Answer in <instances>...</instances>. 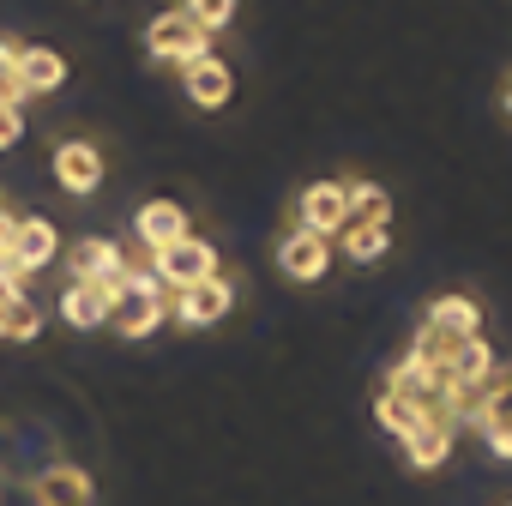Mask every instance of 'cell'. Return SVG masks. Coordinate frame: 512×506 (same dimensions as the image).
I'll use <instances>...</instances> for the list:
<instances>
[{
  "label": "cell",
  "mask_w": 512,
  "mask_h": 506,
  "mask_svg": "<svg viewBox=\"0 0 512 506\" xmlns=\"http://www.w3.org/2000/svg\"><path fill=\"white\" fill-rule=\"evenodd\" d=\"M115 290H121V284L67 278V290H61V320H67L73 332H103V326H109V308H115Z\"/></svg>",
  "instance_id": "13"
},
{
  "label": "cell",
  "mask_w": 512,
  "mask_h": 506,
  "mask_svg": "<svg viewBox=\"0 0 512 506\" xmlns=\"http://www.w3.org/2000/svg\"><path fill=\"white\" fill-rule=\"evenodd\" d=\"M374 422H380L392 440H410L428 416H422L416 404H404V398H392V392H380V386H374Z\"/></svg>",
  "instance_id": "21"
},
{
  "label": "cell",
  "mask_w": 512,
  "mask_h": 506,
  "mask_svg": "<svg viewBox=\"0 0 512 506\" xmlns=\"http://www.w3.org/2000/svg\"><path fill=\"white\" fill-rule=\"evenodd\" d=\"M175 13H181L193 31L217 37V31H229V25H235V0H175Z\"/></svg>",
  "instance_id": "22"
},
{
  "label": "cell",
  "mask_w": 512,
  "mask_h": 506,
  "mask_svg": "<svg viewBox=\"0 0 512 506\" xmlns=\"http://www.w3.org/2000/svg\"><path fill=\"white\" fill-rule=\"evenodd\" d=\"M506 121H512V79H506Z\"/></svg>",
  "instance_id": "25"
},
{
  "label": "cell",
  "mask_w": 512,
  "mask_h": 506,
  "mask_svg": "<svg viewBox=\"0 0 512 506\" xmlns=\"http://www.w3.org/2000/svg\"><path fill=\"white\" fill-rule=\"evenodd\" d=\"M422 326H428V332H446V338H482V308H476L470 296L446 290V296H428Z\"/></svg>",
  "instance_id": "16"
},
{
  "label": "cell",
  "mask_w": 512,
  "mask_h": 506,
  "mask_svg": "<svg viewBox=\"0 0 512 506\" xmlns=\"http://www.w3.org/2000/svg\"><path fill=\"white\" fill-rule=\"evenodd\" d=\"M145 55H151L157 67H175V73H181L187 61L211 55V37H205V31H193V25L169 7V13H157V19L145 25Z\"/></svg>",
  "instance_id": "5"
},
{
  "label": "cell",
  "mask_w": 512,
  "mask_h": 506,
  "mask_svg": "<svg viewBox=\"0 0 512 506\" xmlns=\"http://www.w3.org/2000/svg\"><path fill=\"white\" fill-rule=\"evenodd\" d=\"M67 278H85V284H127V253H121V241H109V235H79V241H73V260H67Z\"/></svg>",
  "instance_id": "8"
},
{
  "label": "cell",
  "mask_w": 512,
  "mask_h": 506,
  "mask_svg": "<svg viewBox=\"0 0 512 506\" xmlns=\"http://www.w3.org/2000/svg\"><path fill=\"white\" fill-rule=\"evenodd\" d=\"M278 272L290 284H320L332 272V241L326 235H308V229H284L278 235Z\"/></svg>",
  "instance_id": "6"
},
{
  "label": "cell",
  "mask_w": 512,
  "mask_h": 506,
  "mask_svg": "<svg viewBox=\"0 0 512 506\" xmlns=\"http://www.w3.org/2000/svg\"><path fill=\"white\" fill-rule=\"evenodd\" d=\"M350 223V181H308L290 205V223L284 229H308V235H338Z\"/></svg>",
  "instance_id": "4"
},
{
  "label": "cell",
  "mask_w": 512,
  "mask_h": 506,
  "mask_svg": "<svg viewBox=\"0 0 512 506\" xmlns=\"http://www.w3.org/2000/svg\"><path fill=\"white\" fill-rule=\"evenodd\" d=\"M49 169H55V181H61L67 193H97L109 163H103L97 139H61V145H55V157H49Z\"/></svg>",
  "instance_id": "10"
},
{
  "label": "cell",
  "mask_w": 512,
  "mask_h": 506,
  "mask_svg": "<svg viewBox=\"0 0 512 506\" xmlns=\"http://www.w3.org/2000/svg\"><path fill=\"white\" fill-rule=\"evenodd\" d=\"M332 247L344 253V260H356V266H374L380 253L392 247V229H368V223H344L338 235H332Z\"/></svg>",
  "instance_id": "19"
},
{
  "label": "cell",
  "mask_w": 512,
  "mask_h": 506,
  "mask_svg": "<svg viewBox=\"0 0 512 506\" xmlns=\"http://www.w3.org/2000/svg\"><path fill=\"white\" fill-rule=\"evenodd\" d=\"M229 308H235V290L223 284V272L205 278V284H193V290H181V296H169V320L175 326H193V332L199 326H217Z\"/></svg>",
  "instance_id": "11"
},
{
  "label": "cell",
  "mask_w": 512,
  "mask_h": 506,
  "mask_svg": "<svg viewBox=\"0 0 512 506\" xmlns=\"http://www.w3.org/2000/svg\"><path fill=\"white\" fill-rule=\"evenodd\" d=\"M43 332V308L31 302V290H13L7 302H0V338L7 344H31Z\"/></svg>",
  "instance_id": "18"
},
{
  "label": "cell",
  "mask_w": 512,
  "mask_h": 506,
  "mask_svg": "<svg viewBox=\"0 0 512 506\" xmlns=\"http://www.w3.org/2000/svg\"><path fill=\"white\" fill-rule=\"evenodd\" d=\"M350 223L392 229V193H386L380 181H350Z\"/></svg>",
  "instance_id": "20"
},
{
  "label": "cell",
  "mask_w": 512,
  "mask_h": 506,
  "mask_svg": "<svg viewBox=\"0 0 512 506\" xmlns=\"http://www.w3.org/2000/svg\"><path fill=\"white\" fill-rule=\"evenodd\" d=\"M181 235H193V223H187V211H181L175 199H145V205L133 211V247L157 253V247H169V241H181Z\"/></svg>",
  "instance_id": "14"
},
{
  "label": "cell",
  "mask_w": 512,
  "mask_h": 506,
  "mask_svg": "<svg viewBox=\"0 0 512 506\" xmlns=\"http://www.w3.org/2000/svg\"><path fill=\"white\" fill-rule=\"evenodd\" d=\"M169 326V290L151 278V272H127V284L115 290V308H109V332L121 338H151Z\"/></svg>",
  "instance_id": "2"
},
{
  "label": "cell",
  "mask_w": 512,
  "mask_h": 506,
  "mask_svg": "<svg viewBox=\"0 0 512 506\" xmlns=\"http://www.w3.org/2000/svg\"><path fill=\"white\" fill-rule=\"evenodd\" d=\"M458 428H476L494 458H512V362H494L470 392H458Z\"/></svg>",
  "instance_id": "1"
},
{
  "label": "cell",
  "mask_w": 512,
  "mask_h": 506,
  "mask_svg": "<svg viewBox=\"0 0 512 506\" xmlns=\"http://www.w3.org/2000/svg\"><path fill=\"white\" fill-rule=\"evenodd\" d=\"M181 91H187V103H193V109L217 115V109H229V97H235V73H229V61L199 55V61H187V67H181Z\"/></svg>",
  "instance_id": "9"
},
{
  "label": "cell",
  "mask_w": 512,
  "mask_h": 506,
  "mask_svg": "<svg viewBox=\"0 0 512 506\" xmlns=\"http://www.w3.org/2000/svg\"><path fill=\"white\" fill-rule=\"evenodd\" d=\"M404 446V464L416 470V476H428V470H440L446 458H452V446H458V428H446V422H422L410 440H398Z\"/></svg>",
  "instance_id": "17"
},
{
  "label": "cell",
  "mask_w": 512,
  "mask_h": 506,
  "mask_svg": "<svg viewBox=\"0 0 512 506\" xmlns=\"http://www.w3.org/2000/svg\"><path fill=\"white\" fill-rule=\"evenodd\" d=\"M7 253L19 260V272H25V278H37L43 266H55V253H61V229H55L43 211H19V229H13Z\"/></svg>",
  "instance_id": "7"
},
{
  "label": "cell",
  "mask_w": 512,
  "mask_h": 506,
  "mask_svg": "<svg viewBox=\"0 0 512 506\" xmlns=\"http://www.w3.org/2000/svg\"><path fill=\"white\" fill-rule=\"evenodd\" d=\"M0 103H25V85H19V43L0 37Z\"/></svg>",
  "instance_id": "23"
},
{
  "label": "cell",
  "mask_w": 512,
  "mask_h": 506,
  "mask_svg": "<svg viewBox=\"0 0 512 506\" xmlns=\"http://www.w3.org/2000/svg\"><path fill=\"white\" fill-rule=\"evenodd\" d=\"M7 296H13V290H7V284H0V302H7Z\"/></svg>",
  "instance_id": "26"
},
{
  "label": "cell",
  "mask_w": 512,
  "mask_h": 506,
  "mask_svg": "<svg viewBox=\"0 0 512 506\" xmlns=\"http://www.w3.org/2000/svg\"><path fill=\"white\" fill-rule=\"evenodd\" d=\"M67 79H73V67H67L61 49H49V43H25L19 49V85H25V97H49Z\"/></svg>",
  "instance_id": "15"
},
{
  "label": "cell",
  "mask_w": 512,
  "mask_h": 506,
  "mask_svg": "<svg viewBox=\"0 0 512 506\" xmlns=\"http://www.w3.org/2000/svg\"><path fill=\"white\" fill-rule=\"evenodd\" d=\"M25 139V103H0V151Z\"/></svg>",
  "instance_id": "24"
},
{
  "label": "cell",
  "mask_w": 512,
  "mask_h": 506,
  "mask_svg": "<svg viewBox=\"0 0 512 506\" xmlns=\"http://www.w3.org/2000/svg\"><path fill=\"white\" fill-rule=\"evenodd\" d=\"M31 506H97V482L79 464H49L31 476Z\"/></svg>",
  "instance_id": "12"
},
{
  "label": "cell",
  "mask_w": 512,
  "mask_h": 506,
  "mask_svg": "<svg viewBox=\"0 0 512 506\" xmlns=\"http://www.w3.org/2000/svg\"><path fill=\"white\" fill-rule=\"evenodd\" d=\"M145 266H151V278H157L169 296H181V290H193V284L217 278V247H211L205 235H181V241L157 247Z\"/></svg>",
  "instance_id": "3"
}]
</instances>
